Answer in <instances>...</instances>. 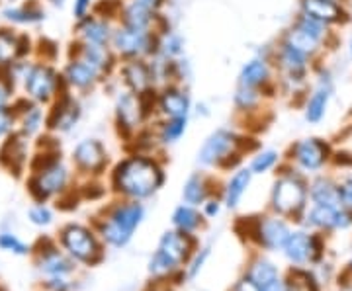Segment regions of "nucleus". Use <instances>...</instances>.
Here are the masks:
<instances>
[{"label": "nucleus", "mask_w": 352, "mask_h": 291, "mask_svg": "<svg viewBox=\"0 0 352 291\" xmlns=\"http://www.w3.org/2000/svg\"><path fill=\"white\" fill-rule=\"evenodd\" d=\"M163 165L147 152L138 151L122 159L112 172V186L126 200L143 202L164 186Z\"/></svg>", "instance_id": "obj_1"}, {"label": "nucleus", "mask_w": 352, "mask_h": 291, "mask_svg": "<svg viewBox=\"0 0 352 291\" xmlns=\"http://www.w3.org/2000/svg\"><path fill=\"white\" fill-rule=\"evenodd\" d=\"M272 61L276 69L278 94L286 98L303 102L314 80V71L319 63H314L307 55L289 47L288 43L276 39L272 45Z\"/></svg>", "instance_id": "obj_2"}, {"label": "nucleus", "mask_w": 352, "mask_h": 291, "mask_svg": "<svg viewBox=\"0 0 352 291\" xmlns=\"http://www.w3.org/2000/svg\"><path fill=\"white\" fill-rule=\"evenodd\" d=\"M155 121V94L139 96L120 89L113 98V124L120 137L133 141L139 133Z\"/></svg>", "instance_id": "obj_3"}, {"label": "nucleus", "mask_w": 352, "mask_h": 291, "mask_svg": "<svg viewBox=\"0 0 352 291\" xmlns=\"http://www.w3.org/2000/svg\"><path fill=\"white\" fill-rule=\"evenodd\" d=\"M247 141L249 137H245L233 127H215L200 145L196 163L204 168L233 166L241 161L243 152L249 151Z\"/></svg>", "instance_id": "obj_4"}, {"label": "nucleus", "mask_w": 352, "mask_h": 291, "mask_svg": "<svg viewBox=\"0 0 352 291\" xmlns=\"http://www.w3.org/2000/svg\"><path fill=\"white\" fill-rule=\"evenodd\" d=\"M110 47L120 61H131V59L149 61L159 53V32L133 30L118 24Z\"/></svg>", "instance_id": "obj_5"}, {"label": "nucleus", "mask_w": 352, "mask_h": 291, "mask_svg": "<svg viewBox=\"0 0 352 291\" xmlns=\"http://www.w3.org/2000/svg\"><path fill=\"white\" fill-rule=\"evenodd\" d=\"M25 98L36 104L55 102L67 92L63 75H59L50 63H30L28 73L22 78Z\"/></svg>", "instance_id": "obj_6"}, {"label": "nucleus", "mask_w": 352, "mask_h": 291, "mask_svg": "<svg viewBox=\"0 0 352 291\" xmlns=\"http://www.w3.org/2000/svg\"><path fill=\"white\" fill-rule=\"evenodd\" d=\"M237 84L263 90L270 100L276 98L278 84L276 69H274V61H272V45H266V49L254 53L251 59H247L241 65Z\"/></svg>", "instance_id": "obj_7"}, {"label": "nucleus", "mask_w": 352, "mask_h": 291, "mask_svg": "<svg viewBox=\"0 0 352 291\" xmlns=\"http://www.w3.org/2000/svg\"><path fill=\"white\" fill-rule=\"evenodd\" d=\"M335 96V78L327 67L319 63L314 71V80L302 102L303 119L309 126H317L325 119L331 100Z\"/></svg>", "instance_id": "obj_8"}, {"label": "nucleus", "mask_w": 352, "mask_h": 291, "mask_svg": "<svg viewBox=\"0 0 352 291\" xmlns=\"http://www.w3.org/2000/svg\"><path fill=\"white\" fill-rule=\"evenodd\" d=\"M309 196V186L305 184L300 174L296 172H284L276 178L272 194H270V203L272 209L278 216H298L305 207Z\"/></svg>", "instance_id": "obj_9"}, {"label": "nucleus", "mask_w": 352, "mask_h": 291, "mask_svg": "<svg viewBox=\"0 0 352 291\" xmlns=\"http://www.w3.org/2000/svg\"><path fill=\"white\" fill-rule=\"evenodd\" d=\"M143 217H145L143 203L127 200V202L120 203L106 219V223L102 225V235L113 246H124L131 239V235L135 233V229L141 225Z\"/></svg>", "instance_id": "obj_10"}, {"label": "nucleus", "mask_w": 352, "mask_h": 291, "mask_svg": "<svg viewBox=\"0 0 352 291\" xmlns=\"http://www.w3.org/2000/svg\"><path fill=\"white\" fill-rule=\"evenodd\" d=\"M194 98L190 94L188 84L170 82L157 90L155 94V119L168 117H192Z\"/></svg>", "instance_id": "obj_11"}, {"label": "nucleus", "mask_w": 352, "mask_h": 291, "mask_svg": "<svg viewBox=\"0 0 352 291\" xmlns=\"http://www.w3.org/2000/svg\"><path fill=\"white\" fill-rule=\"evenodd\" d=\"M288 156L303 172H319L333 159V147L327 139L305 137L289 147Z\"/></svg>", "instance_id": "obj_12"}, {"label": "nucleus", "mask_w": 352, "mask_h": 291, "mask_svg": "<svg viewBox=\"0 0 352 291\" xmlns=\"http://www.w3.org/2000/svg\"><path fill=\"white\" fill-rule=\"evenodd\" d=\"M116 76H118L122 89L139 94V96H151V94H157V90H159L151 61H147V59L120 61Z\"/></svg>", "instance_id": "obj_13"}, {"label": "nucleus", "mask_w": 352, "mask_h": 291, "mask_svg": "<svg viewBox=\"0 0 352 291\" xmlns=\"http://www.w3.org/2000/svg\"><path fill=\"white\" fill-rule=\"evenodd\" d=\"M190 241L188 235L182 231H168L164 233L163 239L159 242V251L151 258L153 274H166L173 268H176L184 258L188 256Z\"/></svg>", "instance_id": "obj_14"}, {"label": "nucleus", "mask_w": 352, "mask_h": 291, "mask_svg": "<svg viewBox=\"0 0 352 291\" xmlns=\"http://www.w3.org/2000/svg\"><path fill=\"white\" fill-rule=\"evenodd\" d=\"M61 75H63L67 89L78 90V92H90L108 80V76L104 75L100 69H96L94 65L88 63L87 59H82L78 55H71Z\"/></svg>", "instance_id": "obj_15"}, {"label": "nucleus", "mask_w": 352, "mask_h": 291, "mask_svg": "<svg viewBox=\"0 0 352 291\" xmlns=\"http://www.w3.org/2000/svg\"><path fill=\"white\" fill-rule=\"evenodd\" d=\"M298 12L331 27H342L351 22V12L344 0H298Z\"/></svg>", "instance_id": "obj_16"}, {"label": "nucleus", "mask_w": 352, "mask_h": 291, "mask_svg": "<svg viewBox=\"0 0 352 291\" xmlns=\"http://www.w3.org/2000/svg\"><path fill=\"white\" fill-rule=\"evenodd\" d=\"M80 117H82V106L67 90L53 102V108L47 115V127L53 131H59V133H69L71 129H75Z\"/></svg>", "instance_id": "obj_17"}, {"label": "nucleus", "mask_w": 352, "mask_h": 291, "mask_svg": "<svg viewBox=\"0 0 352 291\" xmlns=\"http://www.w3.org/2000/svg\"><path fill=\"white\" fill-rule=\"evenodd\" d=\"M67 178H69V172L67 168L61 165V161L53 163V165L45 166L36 172V176L30 180V191L32 196L38 200V202H45L50 196L61 191L67 184Z\"/></svg>", "instance_id": "obj_18"}, {"label": "nucleus", "mask_w": 352, "mask_h": 291, "mask_svg": "<svg viewBox=\"0 0 352 291\" xmlns=\"http://www.w3.org/2000/svg\"><path fill=\"white\" fill-rule=\"evenodd\" d=\"M116 25H118L116 20L94 12L90 14L88 18H85V20L76 22V36H78V41H82V43L110 47Z\"/></svg>", "instance_id": "obj_19"}, {"label": "nucleus", "mask_w": 352, "mask_h": 291, "mask_svg": "<svg viewBox=\"0 0 352 291\" xmlns=\"http://www.w3.org/2000/svg\"><path fill=\"white\" fill-rule=\"evenodd\" d=\"M73 161L85 172L100 174L108 165V151L100 139L80 141L73 151Z\"/></svg>", "instance_id": "obj_20"}, {"label": "nucleus", "mask_w": 352, "mask_h": 291, "mask_svg": "<svg viewBox=\"0 0 352 291\" xmlns=\"http://www.w3.org/2000/svg\"><path fill=\"white\" fill-rule=\"evenodd\" d=\"M63 244L69 253L82 262H92L98 256V244L92 233L80 225H71L63 231Z\"/></svg>", "instance_id": "obj_21"}, {"label": "nucleus", "mask_w": 352, "mask_h": 291, "mask_svg": "<svg viewBox=\"0 0 352 291\" xmlns=\"http://www.w3.org/2000/svg\"><path fill=\"white\" fill-rule=\"evenodd\" d=\"M280 41H284V43H288L289 47H294V49H298L303 55H307L314 63H319V59L323 57V53L329 49L325 43H321L319 39H315L314 36H309L303 27L296 24V22H292V24L282 32V36H280Z\"/></svg>", "instance_id": "obj_22"}, {"label": "nucleus", "mask_w": 352, "mask_h": 291, "mask_svg": "<svg viewBox=\"0 0 352 291\" xmlns=\"http://www.w3.org/2000/svg\"><path fill=\"white\" fill-rule=\"evenodd\" d=\"M233 110L239 117H245V119H251L254 115H261L266 108V104L270 102V98L264 94L263 90L249 89V86H241L237 84L235 86V92H233Z\"/></svg>", "instance_id": "obj_23"}, {"label": "nucleus", "mask_w": 352, "mask_h": 291, "mask_svg": "<svg viewBox=\"0 0 352 291\" xmlns=\"http://www.w3.org/2000/svg\"><path fill=\"white\" fill-rule=\"evenodd\" d=\"M309 223L321 229H346L352 223V213L342 205H319L309 209Z\"/></svg>", "instance_id": "obj_24"}, {"label": "nucleus", "mask_w": 352, "mask_h": 291, "mask_svg": "<svg viewBox=\"0 0 352 291\" xmlns=\"http://www.w3.org/2000/svg\"><path fill=\"white\" fill-rule=\"evenodd\" d=\"M190 127V117H168V119H155L151 124L153 135L157 145L170 147L186 135Z\"/></svg>", "instance_id": "obj_25"}, {"label": "nucleus", "mask_w": 352, "mask_h": 291, "mask_svg": "<svg viewBox=\"0 0 352 291\" xmlns=\"http://www.w3.org/2000/svg\"><path fill=\"white\" fill-rule=\"evenodd\" d=\"M256 233H258V241L263 242L266 248H284V244L289 237L288 225L278 217L263 219L258 223Z\"/></svg>", "instance_id": "obj_26"}, {"label": "nucleus", "mask_w": 352, "mask_h": 291, "mask_svg": "<svg viewBox=\"0 0 352 291\" xmlns=\"http://www.w3.org/2000/svg\"><path fill=\"white\" fill-rule=\"evenodd\" d=\"M25 43H30L25 36H18L12 30H0V65L10 67L14 61L25 57L30 51L25 49Z\"/></svg>", "instance_id": "obj_27"}, {"label": "nucleus", "mask_w": 352, "mask_h": 291, "mask_svg": "<svg viewBox=\"0 0 352 291\" xmlns=\"http://www.w3.org/2000/svg\"><path fill=\"white\" fill-rule=\"evenodd\" d=\"M252 170L251 168H237L231 178L227 180L226 188H223V203L229 209H235L243 200V196L247 194L249 186L252 182Z\"/></svg>", "instance_id": "obj_28"}, {"label": "nucleus", "mask_w": 352, "mask_h": 291, "mask_svg": "<svg viewBox=\"0 0 352 291\" xmlns=\"http://www.w3.org/2000/svg\"><path fill=\"white\" fill-rule=\"evenodd\" d=\"M284 251H286V256L289 260L307 262V260H314L319 246H317L315 237H309L305 233H289L288 241L284 244Z\"/></svg>", "instance_id": "obj_29"}, {"label": "nucleus", "mask_w": 352, "mask_h": 291, "mask_svg": "<svg viewBox=\"0 0 352 291\" xmlns=\"http://www.w3.org/2000/svg\"><path fill=\"white\" fill-rule=\"evenodd\" d=\"M159 57H163L166 61H178L186 55V39L184 36L175 30L168 27L159 34Z\"/></svg>", "instance_id": "obj_30"}, {"label": "nucleus", "mask_w": 352, "mask_h": 291, "mask_svg": "<svg viewBox=\"0 0 352 291\" xmlns=\"http://www.w3.org/2000/svg\"><path fill=\"white\" fill-rule=\"evenodd\" d=\"M182 198L184 203L190 205H204L212 198V190H210V184H208V176L196 172V174H190L186 178V182L182 184Z\"/></svg>", "instance_id": "obj_31"}, {"label": "nucleus", "mask_w": 352, "mask_h": 291, "mask_svg": "<svg viewBox=\"0 0 352 291\" xmlns=\"http://www.w3.org/2000/svg\"><path fill=\"white\" fill-rule=\"evenodd\" d=\"M309 198H311V202L319 203V205H342L339 184H335L333 180L325 176L315 178L309 184Z\"/></svg>", "instance_id": "obj_32"}, {"label": "nucleus", "mask_w": 352, "mask_h": 291, "mask_svg": "<svg viewBox=\"0 0 352 291\" xmlns=\"http://www.w3.org/2000/svg\"><path fill=\"white\" fill-rule=\"evenodd\" d=\"M22 114L20 117V126H22V135H36L43 124H47V119L43 117V110L41 104L36 102L24 100V110H16V114Z\"/></svg>", "instance_id": "obj_33"}, {"label": "nucleus", "mask_w": 352, "mask_h": 291, "mask_svg": "<svg viewBox=\"0 0 352 291\" xmlns=\"http://www.w3.org/2000/svg\"><path fill=\"white\" fill-rule=\"evenodd\" d=\"M2 16L12 22V24L18 25H32V24H39L45 20V12L43 8H39L38 4H25V6H14V8H6Z\"/></svg>", "instance_id": "obj_34"}, {"label": "nucleus", "mask_w": 352, "mask_h": 291, "mask_svg": "<svg viewBox=\"0 0 352 291\" xmlns=\"http://www.w3.org/2000/svg\"><path fill=\"white\" fill-rule=\"evenodd\" d=\"M173 223L178 231L182 233H192L196 229L200 227L201 216L200 211L196 209V205H190V203H182L178 205L175 211H173Z\"/></svg>", "instance_id": "obj_35"}, {"label": "nucleus", "mask_w": 352, "mask_h": 291, "mask_svg": "<svg viewBox=\"0 0 352 291\" xmlns=\"http://www.w3.org/2000/svg\"><path fill=\"white\" fill-rule=\"evenodd\" d=\"M278 165H280V152L276 149H263L252 154L249 168L252 170V174H266L274 170Z\"/></svg>", "instance_id": "obj_36"}, {"label": "nucleus", "mask_w": 352, "mask_h": 291, "mask_svg": "<svg viewBox=\"0 0 352 291\" xmlns=\"http://www.w3.org/2000/svg\"><path fill=\"white\" fill-rule=\"evenodd\" d=\"M276 278H278L276 268L272 266L270 262H258L256 266L252 268L251 279H254V281L261 286V290H263L264 286H268L270 281H274Z\"/></svg>", "instance_id": "obj_37"}, {"label": "nucleus", "mask_w": 352, "mask_h": 291, "mask_svg": "<svg viewBox=\"0 0 352 291\" xmlns=\"http://www.w3.org/2000/svg\"><path fill=\"white\" fill-rule=\"evenodd\" d=\"M288 291H319L315 279L307 272H292L288 281Z\"/></svg>", "instance_id": "obj_38"}, {"label": "nucleus", "mask_w": 352, "mask_h": 291, "mask_svg": "<svg viewBox=\"0 0 352 291\" xmlns=\"http://www.w3.org/2000/svg\"><path fill=\"white\" fill-rule=\"evenodd\" d=\"M337 161H349L352 163V126H349L339 137V149H337Z\"/></svg>", "instance_id": "obj_39"}, {"label": "nucleus", "mask_w": 352, "mask_h": 291, "mask_svg": "<svg viewBox=\"0 0 352 291\" xmlns=\"http://www.w3.org/2000/svg\"><path fill=\"white\" fill-rule=\"evenodd\" d=\"M43 270L53 274V276H61L65 272H69L71 266H69V262L63 260L59 254H51V256H47V258L43 260Z\"/></svg>", "instance_id": "obj_40"}, {"label": "nucleus", "mask_w": 352, "mask_h": 291, "mask_svg": "<svg viewBox=\"0 0 352 291\" xmlns=\"http://www.w3.org/2000/svg\"><path fill=\"white\" fill-rule=\"evenodd\" d=\"M16 124V110L10 108H0V139L12 133V127Z\"/></svg>", "instance_id": "obj_41"}, {"label": "nucleus", "mask_w": 352, "mask_h": 291, "mask_svg": "<svg viewBox=\"0 0 352 291\" xmlns=\"http://www.w3.org/2000/svg\"><path fill=\"white\" fill-rule=\"evenodd\" d=\"M0 246H2L4 251H10V253H16V254H25L28 251H30L24 242L20 241V239H16V237L10 235V233L0 235Z\"/></svg>", "instance_id": "obj_42"}, {"label": "nucleus", "mask_w": 352, "mask_h": 291, "mask_svg": "<svg viewBox=\"0 0 352 291\" xmlns=\"http://www.w3.org/2000/svg\"><path fill=\"white\" fill-rule=\"evenodd\" d=\"M94 8H96L94 0H73V18L76 22H80L90 14H94Z\"/></svg>", "instance_id": "obj_43"}, {"label": "nucleus", "mask_w": 352, "mask_h": 291, "mask_svg": "<svg viewBox=\"0 0 352 291\" xmlns=\"http://www.w3.org/2000/svg\"><path fill=\"white\" fill-rule=\"evenodd\" d=\"M14 96V80L10 75H0V108H8Z\"/></svg>", "instance_id": "obj_44"}, {"label": "nucleus", "mask_w": 352, "mask_h": 291, "mask_svg": "<svg viewBox=\"0 0 352 291\" xmlns=\"http://www.w3.org/2000/svg\"><path fill=\"white\" fill-rule=\"evenodd\" d=\"M30 219L36 225H50L51 223V211L45 205H36L30 209Z\"/></svg>", "instance_id": "obj_45"}, {"label": "nucleus", "mask_w": 352, "mask_h": 291, "mask_svg": "<svg viewBox=\"0 0 352 291\" xmlns=\"http://www.w3.org/2000/svg\"><path fill=\"white\" fill-rule=\"evenodd\" d=\"M339 194H340V203L344 209H349L352 213V176L342 180L339 184Z\"/></svg>", "instance_id": "obj_46"}, {"label": "nucleus", "mask_w": 352, "mask_h": 291, "mask_svg": "<svg viewBox=\"0 0 352 291\" xmlns=\"http://www.w3.org/2000/svg\"><path fill=\"white\" fill-rule=\"evenodd\" d=\"M133 2L145 6L147 10H151V12L155 14H164V8H166V4H168V0H133Z\"/></svg>", "instance_id": "obj_47"}, {"label": "nucleus", "mask_w": 352, "mask_h": 291, "mask_svg": "<svg viewBox=\"0 0 352 291\" xmlns=\"http://www.w3.org/2000/svg\"><path fill=\"white\" fill-rule=\"evenodd\" d=\"M201 207H204V216L215 217V216H219V211H221V202H219V200H215V198H210V200L204 203Z\"/></svg>", "instance_id": "obj_48"}, {"label": "nucleus", "mask_w": 352, "mask_h": 291, "mask_svg": "<svg viewBox=\"0 0 352 291\" xmlns=\"http://www.w3.org/2000/svg\"><path fill=\"white\" fill-rule=\"evenodd\" d=\"M233 291H263V290H261V286H258L254 279H243V281H239V283L235 286V290Z\"/></svg>", "instance_id": "obj_49"}, {"label": "nucleus", "mask_w": 352, "mask_h": 291, "mask_svg": "<svg viewBox=\"0 0 352 291\" xmlns=\"http://www.w3.org/2000/svg\"><path fill=\"white\" fill-rule=\"evenodd\" d=\"M263 291H288V286H284L280 279H274V281H270L268 286H264Z\"/></svg>", "instance_id": "obj_50"}, {"label": "nucleus", "mask_w": 352, "mask_h": 291, "mask_svg": "<svg viewBox=\"0 0 352 291\" xmlns=\"http://www.w3.org/2000/svg\"><path fill=\"white\" fill-rule=\"evenodd\" d=\"M194 112H196L198 115H204V117H208V115H210V108H208V104L200 102V104H194Z\"/></svg>", "instance_id": "obj_51"}, {"label": "nucleus", "mask_w": 352, "mask_h": 291, "mask_svg": "<svg viewBox=\"0 0 352 291\" xmlns=\"http://www.w3.org/2000/svg\"><path fill=\"white\" fill-rule=\"evenodd\" d=\"M50 2L53 6H63L65 4V0H50Z\"/></svg>", "instance_id": "obj_52"}, {"label": "nucleus", "mask_w": 352, "mask_h": 291, "mask_svg": "<svg viewBox=\"0 0 352 291\" xmlns=\"http://www.w3.org/2000/svg\"><path fill=\"white\" fill-rule=\"evenodd\" d=\"M346 49H349V55H351V59H352V34H351V38H349V45H346Z\"/></svg>", "instance_id": "obj_53"}]
</instances>
